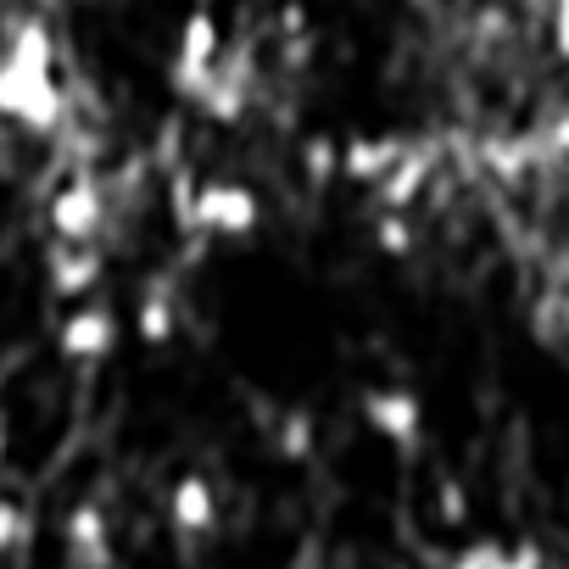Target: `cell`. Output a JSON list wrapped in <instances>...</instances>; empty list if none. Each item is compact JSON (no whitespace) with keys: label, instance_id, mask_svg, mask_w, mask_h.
I'll return each instance as SVG.
<instances>
[{"label":"cell","instance_id":"cell-1","mask_svg":"<svg viewBox=\"0 0 569 569\" xmlns=\"http://www.w3.org/2000/svg\"><path fill=\"white\" fill-rule=\"evenodd\" d=\"M0 118L29 134H57L68 123V90L57 84V62L0 57Z\"/></svg>","mask_w":569,"mask_h":569},{"label":"cell","instance_id":"cell-2","mask_svg":"<svg viewBox=\"0 0 569 569\" xmlns=\"http://www.w3.org/2000/svg\"><path fill=\"white\" fill-rule=\"evenodd\" d=\"M262 223V201L251 184L240 179H207L190 190V234H218V240H240Z\"/></svg>","mask_w":569,"mask_h":569},{"label":"cell","instance_id":"cell-3","mask_svg":"<svg viewBox=\"0 0 569 569\" xmlns=\"http://www.w3.org/2000/svg\"><path fill=\"white\" fill-rule=\"evenodd\" d=\"M107 218H112V196L101 179L90 173H73L51 201H46V223H51V240H68V246H96L107 234Z\"/></svg>","mask_w":569,"mask_h":569},{"label":"cell","instance_id":"cell-4","mask_svg":"<svg viewBox=\"0 0 569 569\" xmlns=\"http://www.w3.org/2000/svg\"><path fill=\"white\" fill-rule=\"evenodd\" d=\"M218 57H223V29H218V18H212L207 7H196V12L179 23L173 68H168V84H173V96L196 101V96L207 90V79H212Z\"/></svg>","mask_w":569,"mask_h":569},{"label":"cell","instance_id":"cell-5","mask_svg":"<svg viewBox=\"0 0 569 569\" xmlns=\"http://www.w3.org/2000/svg\"><path fill=\"white\" fill-rule=\"evenodd\" d=\"M118 336H123V319H118V308H107V302H79L62 325H57V352L68 358V363H101V358H112L118 352Z\"/></svg>","mask_w":569,"mask_h":569},{"label":"cell","instance_id":"cell-6","mask_svg":"<svg viewBox=\"0 0 569 569\" xmlns=\"http://www.w3.org/2000/svg\"><path fill=\"white\" fill-rule=\"evenodd\" d=\"M101 279H107L101 246H68V240L46 246V291L57 302H90Z\"/></svg>","mask_w":569,"mask_h":569},{"label":"cell","instance_id":"cell-7","mask_svg":"<svg viewBox=\"0 0 569 569\" xmlns=\"http://www.w3.org/2000/svg\"><path fill=\"white\" fill-rule=\"evenodd\" d=\"M358 408H363L369 430L386 436V441H397V447H413L419 430H425V408H419V397L402 391V386H369Z\"/></svg>","mask_w":569,"mask_h":569},{"label":"cell","instance_id":"cell-8","mask_svg":"<svg viewBox=\"0 0 569 569\" xmlns=\"http://www.w3.org/2000/svg\"><path fill=\"white\" fill-rule=\"evenodd\" d=\"M62 547L73 569H112V525L96 502H73L62 513Z\"/></svg>","mask_w":569,"mask_h":569},{"label":"cell","instance_id":"cell-9","mask_svg":"<svg viewBox=\"0 0 569 569\" xmlns=\"http://www.w3.org/2000/svg\"><path fill=\"white\" fill-rule=\"evenodd\" d=\"M402 151H408L402 134H352V140L341 146V179H352V184H380V179L402 162Z\"/></svg>","mask_w":569,"mask_h":569},{"label":"cell","instance_id":"cell-10","mask_svg":"<svg viewBox=\"0 0 569 569\" xmlns=\"http://www.w3.org/2000/svg\"><path fill=\"white\" fill-rule=\"evenodd\" d=\"M168 519L179 536H207L218 530V491L207 475H179L173 491H168Z\"/></svg>","mask_w":569,"mask_h":569},{"label":"cell","instance_id":"cell-11","mask_svg":"<svg viewBox=\"0 0 569 569\" xmlns=\"http://www.w3.org/2000/svg\"><path fill=\"white\" fill-rule=\"evenodd\" d=\"M173 330H179L173 291H168V284H151V291L140 297V308H134V336H140L146 347H168V341H173Z\"/></svg>","mask_w":569,"mask_h":569},{"label":"cell","instance_id":"cell-12","mask_svg":"<svg viewBox=\"0 0 569 569\" xmlns=\"http://www.w3.org/2000/svg\"><path fill=\"white\" fill-rule=\"evenodd\" d=\"M425 179H430V157H425V151H402V162L375 184V190H380V212H402V207L419 196Z\"/></svg>","mask_w":569,"mask_h":569},{"label":"cell","instance_id":"cell-13","mask_svg":"<svg viewBox=\"0 0 569 569\" xmlns=\"http://www.w3.org/2000/svg\"><path fill=\"white\" fill-rule=\"evenodd\" d=\"M313 447H319V419H313L308 408H291V413L273 425V452H279L284 463H308Z\"/></svg>","mask_w":569,"mask_h":569},{"label":"cell","instance_id":"cell-14","mask_svg":"<svg viewBox=\"0 0 569 569\" xmlns=\"http://www.w3.org/2000/svg\"><path fill=\"white\" fill-rule=\"evenodd\" d=\"M302 173H308V184H330V179L341 173V146H336L330 134H313V140L302 146Z\"/></svg>","mask_w":569,"mask_h":569},{"label":"cell","instance_id":"cell-15","mask_svg":"<svg viewBox=\"0 0 569 569\" xmlns=\"http://www.w3.org/2000/svg\"><path fill=\"white\" fill-rule=\"evenodd\" d=\"M29 536H34V519H29V508H23V502H12V497H0V558H7V552H18Z\"/></svg>","mask_w":569,"mask_h":569},{"label":"cell","instance_id":"cell-16","mask_svg":"<svg viewBox=\"0 0 569 569\" xmlns=\"http://www.w3.org/2000/svg\"><path fill=\"white\" fill-rule=\"evenodd\" d=\"M375 246H380L386 257H402V251L413 246V229H408V218H402V212H380V223H375Z\"/></svg>","mask_w":569,"mask_h":569},{"label":"cell","instance_id":"cell-17","mask_svg":"<svg viewBox=\"0 0 569 569\" xmlns=\"http://www.w3.org/2000/svg\"><path fill=\"white\" fill-rule=\"evenodd\" d=\"M7 452H12V425L0 419V469H7Z\"/></svg>","mask_w":569,"mask_h":569}]
</instances>
